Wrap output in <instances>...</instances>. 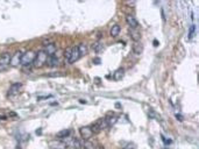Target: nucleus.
<instances>
[{
	"label": "nucleus",
	"instance_id": "obj_12",
	"mask_svg": "<svg viewBox=\"0 0 199 149\" xmlns=\"http://www.w3.org/2000/svg\"><path fill=\"white\" fill-rule=\"evenodd\" d=\"M126 21H127V23L129 25L130 28H138V20L135 19V17H134V15H132V14H128V15H126Z\"/></svg>",
	"mask_w": 199,
	"mask_h": 149
},
{
	"label": "nucleus",
	"instance_id": "obj_20",
	"mask_svg": "<svg viewBox=\"0 0 199 149\" xmlns=\"http://www.w3.org/2000/svg\"><path fill=\"white\" fill-rule=\"evenodd\" d=\"M70 133H71L70 129H64V131L60 132V133L57 134V136H58L60 139H67V138H69Z\"/></svg>",
	"mask_w": 199,
	"mask_h": 149
},
{
	"label": "nucleus",
	"instance_id": "obj_26",
	"mask_svg": "<svg viewBox=\"0 0 199 149\" xmlns=\"http://www.w3.org/2000/svg\"><path fill=\"white\" fill-rule=\"evenodd\" d=\"M95 63H100V60H99V58H97V60H95Z\"/></svg>",
	"mask_w": 199,
	"mask_h": 149
},
{
	"label": "nucleus",
	"instance_id": "obj_6",
	"mask_svg": "<svg viewBox=\"0 0 199 149\" xmlns=\"http://www.w3.org/2000/svg\"><path fill=\"white\" fill-rule=\"evenodd\" d=\"M79 133H80V136L83 140H89L93 136V132L91 129V126H84L79 129Z\"/></svg>",
	"mask_w": 199,
	"mask_h": 149
},
{
	"label": "nucleus",
	"instance_id": "obj_14",
	"mask_svg": "<svg viewBox=\"0 0 199 149\" xmlns=\"http://www.w3.org/2000/svg\"><path fill=\"white\" fill-rule=\"evenodd\" d=\"M142 51H143V45H142V43L141 42H134V44H133V53L138 56V55L142 54Z\"/></svg>",
	"mask_w": 199,
	"mask_h": 149
},
{
	"label": "nucleus",
	"instance_id": "obj_5",
	"mask_svg": "<svg viewBox=\"0 0 199 149\" xmlns=\"http://www.w3.org/2000/svg\"><path fill=\"white\" fill-rule=\"evenodd\" d=\"M22 55H23V53H22L21 50H17L15 53L11 56V63H9V65H12V67H14V68H17V67H19V65H21V58H22Z\"/></svg>",
	"mask_w": 199,
	"mask_h": 149
},
{
	"label": "nucleus",
	"instance_id": "obj_23",
	"mask_svg": "<svg viewBox=\"0 0 199 149\" xmlns=\"http://www.w3.org/2000/svg\"><path fill=\"white\" fill-rule=\"evenodd\" d=\"M194 30H196V27L192 26L190 28V34H189V39H192V36H193V33H194Z\"/></svg>",
	"mask_w": 199,
	"mask_h": 149
},
{
	"label": "nucleus",
	"instance_id": "obj_9",
	"mask_svg": "<svg viewBox=\"0 0 199 149\" xmlns=\"http://www.w3.org/2000/svg\"><path fill=\"white\" fill-rule=\"evenodd\" d=\"M47 65L48 67H58L60 65V58L56 56V55H52V56H48L47 58Z\"/></svg>",
	"mask_w": 199,
	"mask_h": 149
},
{
	"label": "nucleus",
	"instance_id": "obj_18",
	"mask_svg": "<svg viewBox=\"0 0 199 149\" xmlns=\"http://www.w3.org/2000/svg\"><path fill=\"white\" fill-rule=\"evenodd\" d=\"M82 149H95V146L89 140L82 141Z\"/></svg>",
	"mask_w": 199,
	"mask_h": 149
},
{
	"label": "nucleus",
	"instance_id": "obj_22",
	"mask_svg": "<svg viewBox=\"0 0 199 149\" xmlns=\"http://www.w3.org/2000/svg\"><path fill=\"white\" fill-rule=\"evenodd\" d=\"M122 149H135V144L133 142H128L122 147Z\"/></svg>",
	"mask_w": 199,
	"mask_h": 149
},
{
	"label": "nucleus",
	"instance_id": "obj_24",
	"mask_svg": "<svg viewBox=\"0 0 199 149\" xmlns=\"http://www.w3.org/2000/svg\"><path fill=\"white\" fill-rule=\"evenodd\" d=\"M176 118H177L179 121H183V116H182V115H179V114H176Z\"/></svg>",
	"mask_w": 199,
	"mask_h": 149
},
{
	"label": "nucleus",
	"instance_id": "obj_1",
	"mask_svg": "<svg viewBox=\"0 0 199 149\" xmlns=\"http://www.w3.org/2000/svg\"><path fill=\"white\" fill-rule=\"evenodd\" d=\"M35 56H36V53H34L33 50H27L26 53H23V55H22V58H21V65H22V67L32 65V64L34 63Z\"/></svg>",
	"mask_w": 199,
	"mask_h": 149
},
{
	"label": "nucleus",
	"instance_id": "obj_8",
	"mask_svg": "<svg viewBox=\"0 0 199 149\" xmlns=\"http://www.w3.org/2000/svg\"><path fill=\"white\" fill-rule=\"evenodd\" d=\"M22 90V84L21 83H15V84H13L11 88H9L8 91V95L9 96H17L20 93V91Z\"/></svg>",
	"mask_w": 199,
	"mask_h": 149
},
{
	"label": "nucleus",
	"instance_id": "obj_27",
	"mask_svg": "<svg viewBox=\"0 0 199 149\" xmlns=\"http://www.w3.org/2000/svg\"><path fill=\"white\" fill-rule=\"evenodd\" d=\"M154 44H155V45H158V41H156L155 40V41H154Z\"/></svg>",
	"mask_w": 199,
	"mask_h": 149
},
{
	"label": "nucleus",
	"instance_id": "obj_3",
	"mask_svg": "<svg viewBox=\"0 0 199 149\" xmlns=\"http://www.w3.org/2000/svg\"><path fill=\"white\" fill-rule=\"evenodd\" d=\"M47 58H48V55L44 53V50H40L39 53H36V56H35L34 60V67L35 68H41L43 67L47 62Z\"/></svg>",
	"mask_w": 199,
	"mask_h": 149
},
{
	"label": "nucleus",
	"instance_id": "obj_21",
	"mask_svg": "<svg viewBox=\"0 0 199 149\" xmlns=\"http://www.w3.org/2000/svg\"><path fill=\"white\" fill-rule=\"evenodd\" d=\"M71 53H72V47H70V48H68V49L65 50V53H64V56H65V60H67V62L69 61L70 56H71Z\"/></svg>",
	"mask_w": 199,
	"mask_h": 149
},
{
	"label": "nucleus",
	"instance_id": "obj_17",
	"mask_svg": "<svg viewBox=\"0 0 199 149\" xmlns=\"http://www.w3.org/2000/svg\"><path fill=\"white\" fill-rule=\"evenodd\" d=\"M123 75H125V69L123 68H119L118 70L114 71L113 78H114V80H120V79L123 78Z\"/></svg>",
	"mask_w": 199,
	"mask_h": 149
},
{
	"label": "nucleus",
	"instance_id": "obj_15",
	"mask_svg": "<svg viewBox=\"0 0 199 149\" xmlns=\"http://www.w3.org/2000/svg\"><path fill=\"white\" fill-rule=\"evenodd\" d=\"M91 49L95 51V53H100L104 50V43L100 42V41H97L95 43L91 45Z\"/></svg>",
	"mask_w": 199,
	"mask_h": 149
},
{
	"label": "nucleus",
	"instance_id": "obj_10",
	"mask_svg": "<svg viewBox=\"0 0 199 149\" xmlns=\"http://www.w3.org/2000/svg\"><path fill=\"white\" fill-rule=\"evenodd\" d=\"M129 35L134 42H140L141 40V33L138 30V28H129Z\"/></svg>",
	"mask_w": 199,
	"mask_h": 149
},
{
	"label": "nucleus",
	"instance_id": "obj_19",
	"mask_svg": "<svg viewBox=\"0 0 199 149\" xmlns=\"http://www.w3.org/2000/svg\"><path fill=\"white\" fill-rule=\"evenodd\" d=\"M82 141L80 139H78V138H76V139H72V143H71V147L73 149H82Z\"/></svg>",
	"mask_w": 199,
	"mask_h": 149
},
{
	"label": "nucleus",
	"instance_id": "obj_13",
	"mask_svg": "<svg viewBox=\"0 0 199 149\" xmlns=\"http://www.w3.org/2000/svg\"><path fill=\"white\" fill-rule=\"evenodd\" d=\"M120 32H121V27L119 26L118 23H115L110 29V35L112 36V37H117V36L120 34Z\"/></svg>",
	"mask_w": 199,
	"mask_h": 149
},
{
	"label": "nucleus",
	"instance_id": "obj_16",
	"mask_svg": "<svg viewBox=\"0 0 199 149\" xmlns=\"http://www.w3.org/2000/svg\"><path fill=\"white\" fill-rule=\"evenodd\" d=\"M78 48V51H79V55H80V57H83V56H85L89 51V45L86 43H80L79 45H77Z\"/></svg>",
	"mask_w": 199,
	"mask_h": 149
},
{
	"label": "nucleus",
	"instance_id": "obj_11",
	"mask_svg": "<svg viewBox=\"0 0 199 149\" xmlns=\"http://www.w3.org/2000/svg\"><path fill=\"white\" fill-rule=\"evenodd\" d=\"M56 50H57V47H56L55 42H54V43H50V44H47V45L44 47V53L47 54L48 56H52V55H55Z\"/></svg>",
	"mask_w": 199,
	"mask_h": 149
},
{
	"label": "nucleus",
	"instance_id": "obj_25",
	"mask_svg": "<svg viewBox=\"0 0 199 149\" xmlns=\"http://www.w3.org/2000/svg\"><path fill=\"white\" fill-rule=\"evenodd\" d=\"M95 149H105V147L103 144H98V146H95Z\"/></svg>",
	"mask_w": 199,
	"mask_h": 149
},
{
	"label": "nucleus",
	"instance_id": "obj_4",
	"mask_svg": "<svg viewBox=\"0 0 199 149\" xmlns=\"http://www.w3.org/2000/svg\"><path fill=\"white\" fill-rule=\"evenodd\" d=\"M11 54L4 53L0 55V72L1 71L7 70L9 68V63H11Z\"/></svg>",
	"mask_w": 199,
	"mask_h": 149
},
{
	"label": "nucleus",
	"instance_id": "obj_7",
	"mask_svg": "<svg viewBox=\"0 0 199 149\" xmlns=\"http://www.w3.org/2000/svg\"><path fill=\"white\" fill-rule=\"evenodd\" d=\"M79 58H80V55H79V51H78V48L77 47H72V53H71V56H70L68 63H69V64H73V63L77 62Z\"/></svg>",
	"mask_w": 199,
	"mask_h": 149
},
{
	"label": "nucleus",
	"instance_id": "obj_2",
	"mask_svg": "<svg viewBox=\"0 0 199 149\" xmlns=\"http://www.w3.org/2000/svg\"><path fill=\"white\" fill-rule=\"evenodd\" d=\"M107 127H108V118H101L95 125L91 126V129H92L93 134H95V133H99V132L104 131L105 128H107Z\"/></svg>",
	"mask_w": 199,
	"mask_h": 149
}]
</instances>
